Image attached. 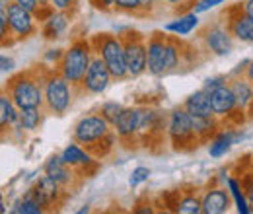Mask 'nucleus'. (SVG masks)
<instances>
[{"label": "nucleus", "instance_id": "f257e3e1", "mask_svg": "<svg viewBox=\"0 0 253 214\" xmlns=\"http://www.w3.org/2000/svg\"><path fill=\"white\" fill-rule=\"evenodd\" d=\"M146 49H148V74L150 76L162 78L179 68L183 51L175 35L152 33L146 39Z\"/></svg>", "mask_w": 253, "mask_h": 214}, {"label": "nucleus", "instance_id": "f03ea898", "mask_svg": "<svg viewBox=\"0 0 253 214\" xmlns=\"http://www.w3.org/2000/svg\"><path fill=\"white\" fill-rule=\"evenodd\" d=\"M94 57V47L90 39H74L68 49H64L61 62L57 64V70L80 92L84 76L88 72V66ZM82 93V92H80Z\"/></svg>", "mask_w": 253, "mask_h": 214}, {"label": "nucleus", "instance_id": "7ed1b4c3", "mask_svg": "<svg viewBox=\"0 0 253 214\" xmlns=\"http://www.w3.org/2000/svg\"><path fill=\"white\" fill-rule=\"evenodd\" d=\"M43 78L35 76V70L20 72L14 78L8 80L4 86V92L12 97V101L18 105V109L28 107H43L45 95H43Z\"/></svg>", "mask_w": 253, "mask_h": 214}, {"label": "nucleus", "instance_id": "20e7f679", "mask_svg": "<svg viewBox=\"0 0 253 214\" xmlns=\"http://www.w3.org/2000/svg\"><path fill=\"white\" fill-rule=\"evenodd\" d=\"M92 47L94 53L99 55L103 62L107 64L109 72L113 74V80H126L128 78V70H126V59H125V41L123 37L117 33H97L92 39Z\"/></svg>", "mask_w": 253, "mask_h": 214}, {"label": "nucleus", "instance_id": "39448f33", "mask_svg": "<svg viewBox=\"0 0 253 214\" xmlns=\"http://www.w3.org/2000/svg\"><path fill=\"white\" fill-rule=\"evenodd\" d=\"M74 86L64 78L59 70L45 74L43 78V95H45V111L57 117H63L70 111L74 101Z\"/></svg>", "mask_w": 253, "mask_h": 214}, {"label": "nucleus", "instance_id": "423d86ee", "mask_svg": "<svg viewBox=\"0 0 253 214\" xmlns=\"http://www.w3.org/2000/svg\"><path fill=\"white\" fill-rule=\"evenodd\" d=\"M166 134L175 150H191L197 148V144H201L193 132L191 115L183 109V105L169 111L166 119Z\"/></svg>", "mask_w": 253, "mask_h": 214}, {"label": "nucleus", "instance_id": "0eeeda50", "mask_svg": "<svg viewBox=\"0 0 253 214\" xmlns=\"http://www.w3.org/2000/svg\"><path fill=\"white\" fill-rule=\"evenodd\" d=\"M111 130H113V125L107 121L99 111L97 113H86L84 117H80L74 123L72 140L90 148L95 142H99L101 138H105Z\"/></svg>", "mask_w": 253, "mask_h": 214}, {"label": "nucleus", "instance_id": "6e6552de", "mask_svg": "<svg viewBox=\"0 0 253 214\" xmlns=\"http://www.w3.org/2000/svg\"><path fill=\"white\" fill-rule=\"evenodd\" d=\"M121 37L125 41V59L128 78H140L144 72H148L146 39L136 31H126Z\"/></svg>", "mask_w": 253, "mask_h": 214}, {"label": "nucleus", "instance_id": "1a4fd4ad", "mask_svg": "<svg viewBox=\"0 0 253 214\" xmlns=\"http://www.w3.org/2000/svg\"><path fill=\"white\" fill-rule=\"evenodd\" d=\"M6 14H8V22H10V35L20 41V39H28L37 31V16L30 12L28 8L20 6L18 2H8L4 4Z\"/></svg>", "mask_w": 253, "mask_h": 214}, {"label": "nucleus", "instance_id": "9d476101", "mask_svg": "<svg viewBox=\"0 0 253 214\" xmlns=\"http://www.w3.org/2000/svg\"><path fill=\"white\" fill-rule=\"evenodd\" d=\"M113 80V74L109 72L107 64L103 62V59L99 55L92 57V62L88 66V72L84 76V82H82V93H90V95H101L103 92H107V88L111 86Z\"/></svg>", "mask_w": 253, "mask_h": 214}, {"label": "nucleus", "instance_id": "9b49d317", "mask_svg": "<svg viewBox=\"0 0 253 214\" xmlns=\"http://www.w3.org/2000/svg\"><path fill=\"white\" fill-rule=\"evenodd\" d=\"M201 41L209 53H212L216 57H228L234 51L236 39L226 26L214 24V26H209L201 31Z\"/></svg>", "mask_w": 253, "mask_h": 214}, {"label": "nucleus", "instance_id": "f8f14e48", "mask_svg": "<svg viewBox=\"0 0 253 214\" xmlns=\"http://www.w3.org/2000/svg\"><path fill=\"white\" fill-rule=\"evenodd\" d=\"M226 28L234 35L236 41L253 45V18L248 16L240 4L228 10V20H226Z\"/></svg>", "mask_w": 253, "mask_h": 214}, {"label": "nucleus", "instance_id": "ddd939ff", "mask_svg": "<svg viewBox=\"0 0 253 214\" xmlns=\"http://www.w3.org/2000/svg\"><path fill=\"white\" fill-rule=\"evenodd\" d=\"M63 191H64L63 187L57 183L51 175H47V173H43V175L35 181V185L30 189V193L45 207V211H51V209H55V207L61 203Z\"/></svg>", "mask_w": 253, "mask_h": 214}, {"label": "nucleus", "instance_id": "4468645a", "mask_svg": "<svg viewBox=\"0 0 253 214\" xmlns=\"http://www.w3.org/2000/svg\"><path fill=\"white\" fill-rule=\"evenodd\" d=\"M43 173L51 175L63 189L72 187V185H74V179L80 175L74 168H70V166L64 162L61 154H53V156L47 158V162H45V166H43Z\"/></svg>", "mask_w": 253, "mask_h": 214}, {"label": "nucleus", "instance_id": "2eb2a0df", "mask_svg": "<svg viewBox=\"0 0 253 214\" xmlns=\"http://www.w3.org/2000/svg\"><path fill=\"white\" fill-rule=\"evenodd\" d=\"M240 140H244V132L232 130V128H220V130H216V134L207 142V144H209V156H211L212 160H220V158H224Z\"/></svg>", "mask_w": 253, "mask_h": 214}, {"label": "nucleus", "instance_id": "dca6fc26", "mask_svg": "<svg viewBox=\"0 0 253 214\" xmlns=\"http://www.w3.org/2000/svg\"><path fill=\"white\" fill-rule=\"evenodd\" d=\"M209 99H211V105H212V111H214V117L224 119V117H230L232 113L240 111L238 109V101H236V95L230 88V82L220 86L218 90L209 93Z\"/></svg>", "mask_w": 253, "mask_h": 214}, {"label": "nucleus", "instance_id": "f3484780", "mask_svg": "<svg viewBox=\"0 0 253 214\" xmlns=\"http://www.w3.org/2000/svg\"><path fill=\"white\" fill-rule=\"evenodd\" d=\"M201 203H203V214H222L230 209L232 197L228 187H211L201 197Z\"/></svg>", "mask_w": 253, "mask_h": 214}, {"label": "nucleus", "instance_id": "a211bd4d", "mask_svg": "<svg viewBox=\"0 0 253 214\" xmlns=\"http://www.w3.org/2000/svg\"><path fill=\"white\" fill-rule=\"evenodd\" d=\"M113 130L121 140H130L140 136V119H138V107H125L117 121L113 123Z\"/></svg>", "mask_w": 253, "mask_h": 214}, {"label": "nucleus", "instance_id": "6ab92c4d", "mask_svg": "<svg viewBox=\"0 0 253 214\" xmlns=\"http://www.w3.org/2000/svg\"><path fill=\"white\" fill-rule=\"evenodd\" d=\"M63 156V160L70 166V168H74L76 171H84V175H86V171H88V168L90 166H94L95 164V156L86 146H82V144H78V142H72V144H68V146H64V150L61 152Z\"/></svg>", "mask_w": 253, "mask_h": 214}, {"label": "nucleus", "instance_id": "aec40b11", "mask_svg": "<svg viewBox=\"0 0 253 214\" xmlns=\"http://www.w3.org/2000/svg\"><path fill=\"white\" fill-rule=\"evenodd\" d=\"M199 14L197 12H185V14H181V16H177L175 20H171V22H168V24H164V31L166 33H169V35H175V37H187L189 33L199 28Z\"/></svg>", "mask_w": 253, "mask_h": 214}, {"label": "nucleus", "instance_id": "412c9836", "mask_svg": "<svg viewBox=\"0 0 253 214\" xmlns=\"http://www.w3.org/2000/svg\"><path fill=\"white\" fill-rule=\"evenodd\" d=\"M183 109L189 113V115H201V117H214V111H212V105H211V99H209V93L205 92L203 88L197 90V92L189 93L183 101Z\"/></svg>", "mask_w": 253, "mask_h": 214}, {"label": "nucleus", "instance_id": "4be33fe9", "mask_svg": "<svg viewBox=\"0 0 253 214\" xmlns=\"http://www.w3.org/2000/svg\"><path fill=\"white\" fill-rule=\"evenodd\" d=\"M230 88L236 95L238 101V109L240 111H248L253 105V84L242 74V76H232L230 78Z\"/></svg>", "mask_w": 253, "mask_h": 214}, {"label": "nucleus", "instance_id": "5701e85b", "mask_svg": "<svg viewBox=\"0 0 253 214\" xmlns=\"http://www.w3.org/2000/svg\"><path fill=\"white\" fill-rule=\"evenodd\" d=\"M0 127L2 128H16V130H22V125H20V109L18 105L12 101V97L6 92H2L0 95ZM24 132V130H22Z\"/></svg>", "mask_w": 253, "mask_h": 214}, {"label": "nucleus", "instance_id": "b1692460", "mask_svg": "<svg viewBox=\"0 0 253 214\" xmlns=\"http://www.w3.org/2000/svg\"><path fill=\"white\" fill-rule=\"evenodd\" d=\"M68 26H70L68 14L63 10H57L43 22V37L45 39H59L66 33Z\"/></svg>", "mask_w": 253, "mask_h": 214}, {"label": "nucleus", "instance_id": "393cba45", "mask_svg": "<svg viewBox=\"0 0 253 214\" xmlns=\"http://www.w3.org/2000/svg\"><path fill=\"white\" fill-rule=\"evenodd\" d=\"M191 125H193V132L199 138V142H209L216 130L220 128L218 117H201V115H191Z\"/></svg>", "mask_w": 253, "mask_h": 214}, {"label": "nucleus", "instance_id": "a878e982", "mask_svg": "<svg viewBox=\"0 0 253 214\" xmlns=\"http://www.w3.org/2000/svg\"><path fill=\"white\" fill-rule=\"evenodd\" d=\"M226 187L230 191V197H232V203H234L236 211L240 214H252V205H250V199H248L244 183L240 179H236V177H228L226 179Z\"/></svg>", "mask_w": 253, "mask_h": 214}, {"label": "nucleus", "instance_id": "bb28decb", "mask_svg": "<svg viewBox=\"0 0 253 214\" xmlns=\"http://www.w3.org/2000/svg\"><path fill=\"white\" fill-rule=\"evenodd\" d=\"M45 115V107H28V109H20V125L24 132H35Z\"/></svg>", "mask_w": 253, "mask_h": 214}, {"label": "nucleus", "instance_id": "cd10ccee", "mask_svg": "<svg viewBox=\"0 0 253 214\" xmlns=\"http://www.w3.org/2000/svg\"><path fill=\"white\" fill-rule=\"evenodd\" d=\"M10 213L12 214H43L45 213V207L28 191L22 199H18V201L12 205Z\"/></svg>", "mask_w": 253, "mask_h": 214}, {"label": "nucleus", "instance_id": "c85d7f7f", "mask_svg": "<svg viewBox=\"0 0 253 214\" xmlns=\"http://www.w3.org/2000/svg\"><path fill=\"white\" fill-rule=\"evenodd\" d=\"M175 213H179V214H201L203 213L201 197H195V195H183V197L175 203Z\"/></svg>", "mask_w": 253, "mask_h": 214}, {"label": "nucleus", "instance_id": "c756f323", "mask_svg": "<svg viewBox=\"0 0 253 214\" xmlns=\"http://www.w3.org/2000/svg\"><path fill=\"white\" fill-rule=\"evenodd\" d=\"M123 109H125V107H123L119 101H113V99H109V101H103V103H101V107H99V113H101V115H103L107 121L113 125V123L117 121V117L121 115V111H123Z\"/></svg>", "mask_w": 253, "mask_h": 214}, {"label": "nucleus", "instance_id": "7c9ffc66", "mask_svg": "<svg viewBox=\"0 0 253 214\" xmlns=\"http://www.w3.org/2000/svg\"><path fill=\"white\" fill-rule=\"evenodd\" d=\"M150 175H152L150 168H146V166H136V168L128 173V187H130V189H136L138 185L146 183V181L150 179Z\"/></svg>", "mask_w": 253, "mask_h": 214}, {"label": "nucleus", "instance_id": "2f4dec72", "mask_svg": "<svg viewBox=\"0 0 253 214\" xmlns=\"http://www.w3.org/2000/svg\"><path fill=\"white\" fill-rule=\"evenodd\" d=\"M115 12L140 18V0H115Z\"/></svg>", "mask_w": 253, "mask_h": 214}, {"label": "nucleus", "instance_id": "473e14b6", "mask_svg": "<svg viewBox=\"0 0 253 214\" xmlns=\"http://www.w3.org/2000/svg\"><path fill=\"white\" fill-rule=\"evenodd\" d=\"M228 82H230V76H228V74H216V76H211V78L205 80L203 90L207 93H211V92H214V90H218L224 84H228Z\"/></svg>", "mask_w": 253, "mask_h": 214}, {"label": "nucleus", "instance_id": "72a5a7b5", "mask_svg": "<svg viewBox=\"0 0 253 214\" xmlns=\"http://www.w3.org/2000/svg\"><path fill=\"white\" fill-rule=\"evenodd\" d=\"M224 2H226V0H195V4H193V12L203 14V12H209V10L216 8V6H220V4H224Z\"/></svg>", "mask_w": 253, "mask_h": 214}, {"label": "nucleus", "instance_id": "f704fd0d", "mask_svg": "<svg viewBox=\"0 0 253 214\" xmlns=\"http://www.w3.org/2000/svg\"><path fill=\"white\" fill-rule=\"evenodd\" d=\"M162 0H140V18H146V16H152L156 10H158Z\"/></svg>", "mask_w": 253, "mask_h": 214}, {"label": "nucleus", "instance_id": "c9c22d12", "mask_svg": "<svg viewBox=\"0 0 253 214\" xmlns=\"http://www.w3.org/2000/svg\"><path fill=\"white\" fill-rule=\"evenodd\" d=\"M10 35V22H8V14H6V8L0 6V37H2V43H6V37Z\"/></svg>", "mask_w": 253, "mask_h": 214}, {"label": "nucleus", "instance_id": "e433bc0d", "mask_svg": "<svg viewBox=\"0 0 253 214\" xmlns=\"http://www.w3.org/2000/svg\"><path fill=\"white\" fill-rule=\"evenodd\" d=\"M63 55H64V51L63 49H49L45 55H43V61L45 62H49V64H59L61 62V59H63Z\"/></svg>", "mask_w": 253, "mask_h": 214}, {"label": "nucleus", "instance_id": "4c0bfd02", "mask_svg": "<svg viewBox=\"0 0 253 214\" xmlns=\"http://www.w3.org/2000/svg\"><path fill=\"white\" fill-rule=\"evenodd\" d=\"M90 4L94 6L95 10H101V12L115 10V0H90Z\"/></svg>", "mask_w": 253, "mask_h": 214}, {"label": "nucleus", "instance_id": "58836bf2", "mask_svg": "<svg viewBox=\"0 0 253 214\" xmlns=\"http://www.w3.org/2000/svg\"><path fill=\"white\" fill-rule=\"evenodd\" d=\"M49 4H51L55 10H63V12H68L70 8H74L76 0H49Z\"/></svg>", "mask_w": 253, "mask_h": 214}, {"label": "nucleus", "instance_id": "ea45409f", "mask_svg": "<svg viewBox=\"0 0 253 214\" xmlns=\"http://www.w3.org/2000/svg\"><path fill=\"white\" fill-rule=\"evenodd\" d=\"M14 66H16V61H14L12 57H8V55H2V57H0V70H2V74L12 72Z\"/></svg>", "mask_w": 253, "mask_h": 214}, {"label": "nucleus", "instance_id": "a19ab883", "mask_svg": "<svg viewBox=\"0 0 253 214\" xmlns=\"http://www.w3.org/2000/svg\"><path fill=\"white\" fill-rule=\"evenodd\" d=\"M14 2H18V4L24 6V8H28V10L33 12V14L41 8V2H39V0H14Z\"/></svg>", "mask_w": 253, "mask_h": 214}, {"label": "nucleus", "instance_id": "79ce46f5", "mask_svg": "<svg viewBox=\"0 0 253 214\" xmlns=\"http://www.w3.org/2000/svg\"><path fill=\"white\" fill-rule=\"evenodd\" d=\"M166 6H169V8H175V10H179V8H183V6H189L193 4V0H162Z\"/></svg>", "mask_w": 253, "mask_h": 214}, {"label": "nucleus", "instance_id": "37998d69", "mask_svg": "<svg viewBox=\"0 0 253 214\" xmlns=\"http://www.w3.org/2000/svg\"><path fill=\"white\" fill-rule=\"evenodd\" d=\"M240 8H242L248 16L253 18V0H244V2H240Z\"/></svg>", "mask_w": 253, "mask_h": 214}, {"label": "nucleus", "instance_id": "c03bdc74", "mask_svg": "<svg viewBox=\"0 0 253 214\" xmlns=\"http://www.w3.org/2000/svg\"><path fill=\"white\" fill-rule=\"evenodd\" d=\"M244 76H246V78H248V80H250V82L253 84V59L250 62H248V66H246V72H244Z\"/></svg>", "mask_w": 253, "mask_h": 214}, {"label": "nucleus", "instance_id": "a18cd8bd", "mask_svg": "<svg viewBox=\"0 0 253 214\" xmlns=\"http://www.w3.org/2000/svg\"><path fill=\"white\" fill-rule=\"evenodd\" d=\"M90 211H92L90 207H82V209L78 211V214H88V213H90Z\"/></svg>", "mask_w": 253, "mask_h": 214}, {"label": "nucleus", "instance_id": "49530a36", "mask_svg": "<svg viewBox=\"0 0 253 214\" xmlns=\"http://www.w3.org/2000/svg\"><path fill=\"white\" fill-rule=\"evenodd\" d=\"M0 213L6 214V201H4V199H2V203H0Z\"/></svg>", "mask_w": 253, "mask_h": 214}, {"label": "nucleus", "instance_id": "de8ad7c7", "mask_svg": "<svg viewBox=\"0 0 253 214\" xmlns=\"http://www.w3.org/2000/svg\"><path fill=\"white\" fill-rule=\"evenodd\" d=\"M0 2H2V6H4V4H8V2H10V0H0Z\"/></svg>", "mask_w": 253, "mask_h": 214}]
</instances>
